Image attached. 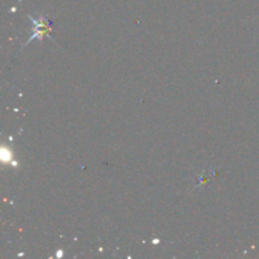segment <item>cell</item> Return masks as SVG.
Instances as JSON below:
<instances>
[{"mask_svg": "<svg viewBox=\"0 0 259 259\" xmlns=\"http://www.w3.org/2000/svg\"><path fill=\"white\" fill-rule=\"evenodd\" d=\"M29 19H30V22H32L33 24H34V27H33V30H34V32H33L32 37H30L29 39H28V42L25 43V45H28V43H29L30 40L35 39V38L40 39V38H42L43 35L47 34V33H50V30H51L50 23H48V20L46 19L45 17H42V15H40V17L38 18V19H34V18H33V17H29Z\"/></svg>", "mask_w": 259, "mask_h": 259, "instance_id": "6da1fadb", "label": "cell"}]
</instances>
